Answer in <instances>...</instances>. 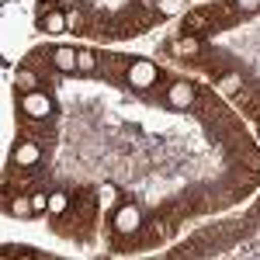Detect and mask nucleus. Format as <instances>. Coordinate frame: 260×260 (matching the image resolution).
Here are the masks:
<instances>
[{"label": "nucleus", "mask_w": 260, "mask_h": 260, "mask_svg": "<svg viewBox=\"0 0 260 260\" xmlns=\"http://www.w3.org/2000/svg\"><path fill=\"white\" fill-rule=\"evenodd\" d=\"M21 111H24L28 118H35V121H45L52 115V101L45 98V94H39V90H31V94L21 98Z\"/></svg>", "instance_id": "f257e3e1"}, {"label": "nucleus", "mask_w": 260, "mask_h": 260, "mask_svg": "<svg viewBox=\"0 0 260 260\" xmlns=\"http://www.w3.org/2000/svg\"><path fill=\"white\" fill-rule=\"evenodd\" d=\"M139 225H142L139 208H136L132 201H125L118 212H115V229H118L121 236H132V233H139Z\"/></svg>", "instance_id": "f03ea898"}, {"label": "nucleus", "mask_w": 260, "mask_h": 260, "mask_svg": "<svg viewBox=\"0 0 260 260\" xmlns=\"http://www.w3.org/2000/svg\"><path fill=\"white\" fill-rule=\"evenodd\" d=\"M153 80H156V66H153L149 59H136L132 66H128V83H132L136 90L153 87Z\"/></svg>", "instance_id": "7ed1b4c3"}, {"label": "nucleus", "mask_w": 260, "mask_h": 260, "mask_svg": "<svg viewBox=\"0 0 260 260\" xmlns=\"http://www.w3.org/2000/svg\"><path fill=\"white\" fill-rule=\"evenodd\" d=\"M167 98H170L174 108H191V104H194V87L177 80V83H170V94H167Z\"/></svg>", "instance_id": "20e7f679"}, {"label": "nucleus", "mask_w": 260, "mask_h": 260, "mask_svg": "<svg viewBox=\"0 0 260 260\" xmlns=\"http://www.w3.org/2000/svg\"><path fill=\"white\" fill-rule=\"evenodd\" d=\"M42 156V149H39V142H21L18 149H14V163H18L21 170H28V167H35Z\"/></svg>", "instance_id": "39448f33"}, {"label": "nucleus", "mask_w": 260, "mask_h": 260, "mask_svg": "<svg viewBox=\"0 0 260 260\" xmlns=\"http://www.w3.org/2000/svg\"><path fill=\"white\" fill-rule=\"evenodd\" d=\"M208 28H212L208 11H194V14L184 18V31H187V35H201V31H208Z\"/></svg>", "instance_id": "423d86ee"}, {"label": "nucleus", "mask_w": 260, "mask_h": 260, "mask_svg": "<svg viewBox=\"0 0 260 260\" xmlns=\"http://www.w3.org/2000/svg\"><path fill=\"white\" fill-rule=\"evenodd\" d=\"M52 66L56 70H77V49H70V45H62V49H52Z\"/></svg>", "instance_id": "0eeeda50"}, {"label": "nucleus", "mask_w": 260, "mask_h": 260, "mask_svg": "<svg viewBox=\"0 0 260 260\" xmlns=\"http://www.w3.org/2000/svg\"><path fill=\"white\" fill-rule=\"evenodd\" d=\"M42 28H45V31H52V35H56V31H66V28H70V24H66V14H59V11H49V14H45V18H42Z\"/></svg>", "instance_id": "6e6552de"}, {"label": "nucleus", "mask_w": 260, "mask_h": 260, "mask_svg": "<svg viewBox=\"0 0 260 260\" xmlns=\"http://www.w3.org/2000/svg\"><path fill=\"white\" fill-rule=\"evenodd\" d=\"M14 87H18L21 94H31V90H39V77L31 70H21L18 77H14Z\"/></svg>", "instance_id": "1a4fd4ad"}, {"label": "nucleus", "mask_w": 260, "mask_h": 260, "mask_svg": "<svg viewBox=\"0 0 260 260\" xmlns=\"http://www.w3.org/2000/svg\"><path fill=\"white\" fill-rule=\"evenodd\" d=\"M70 205H73V198H70L66 191H52V194H49V212H52V215H62Z\"/></svg>", "instance_id": "9d476101"}, {"label": "nucleus", "mask_w": 260, "mask_h": 260, "mask_svg": "<svg viewBox=\"0 0 260 260\" xmlns=\"http://www.w3.org/2000/svg\"><path fill=\"white\" fill-rule=\"evenodd\" d=\"M219 87L225 90V94H236V90L243 87V77H240V73H222V77H219Z\"/></svg>", "instance_id": "9b49d317"}, {"label": "nucleus", "mask_w": 260, "mask_h": 260, "mask_svg": "<svg viewBox=\"0 0 260 260\" xmlns=\"http://www.w3.org/2000/svg\"><path fill=\"white\" fill-rule=\"evenodd\" d=\"M77 70L94 73V70H98V56H94V52H77Z\"/></svg>", "instance_id": "f8f14e48"}, {"label": "nucleus", "mask_w": 260, "mask_h": 260, "mask_svg": "<svg viewBox=\"0 0 260 260\" xmlns=\"http://www.w3.org/2000/svg\"><path fill=\"white\" fill-rule=\"evenodd\" d=\"M180 7H184V0H160V4H156V11H160L163 18H170V14H177Z\"/></svg>", "instance_id": "ddd939ff"}, {"label": "nucleus", "mask_w": 260, "mask_h": 260, "mask_svg": "<svg viewBox=\"0 0 260 260\" xmlns=\"http://www.w3.org/2000/svg\"><path fill=\"white\" fill-rule=\"evenodd\" d=\"M11 212H14V215H28V212H35V208H31V198H14V201H11Z\"/></svg>", "instance_id": "4468645a"}, {"label": "nucleus", "mask_w": 260, "mask_h": 260, "mask_svg": "<svg viewBox=\"0 0 260 260\" xmlns=\"http://www.w3.org/2000/svg\"><path fill=\"white\" fill-rule=\"evenodd\" d=\"M177 52H180V56H194V52H198V39H180L177 42Z\"/></svg>", "instance_id": "2eb2a0df"}, {"label": "nucleus", "mask_w": 260, "mask_h": 260, "mask_svg": "<svg viewBox=\"0 0 260 260\" xmlns=\"http://www.w3.org/2000/svg\"><path fill=\"white\" fill-rule=\"evenodd\" d=\"M31 208H35V212H45V208H49V194L35 191V194H31Z\"/></svg>", "instance_id": "dca6fc26"}, {"label": "nucleus", "mask_w": 260, "mask_h": 260, "mask_svg": "<svg viewBox=\"0 0 260 260\" xmlns=\"http://www.w3.org/2000/svg\"><path fill=\"white\" fill-rule=\"evenodd\" d=\"M101 198L115 201V198H118V187H115V184H101Z\"/></svg>", "instance_id": "f3484780"}, {"label": "nucleus", "mask_w": 260, "mask_h": 260, "mask_svg": "<svg viewBox=\"0 0 260 260\" xmlns=\"http://www.w3.org/2000/svg\"><path fill=\"white\" fill-rule=\"evenodd\" d=\"M240 4V11H257L260 7V0H236Z\"/></svg>", "instance_id": "a211bd4d"}, {"label": "nucleus", "mask_w": 260, "mask_h": 260, "mask_svg": "<svg viewBox=\"0 0 260 260\" xmlns=\"http://www.w3.org/2000/svg\"><path fill=\"white\" fill-rule=\"evenodd\" d=\"M45 4H52V0H45Z\"/></svg>", "instance_id": "6ab92c4d"}]
</instances>
